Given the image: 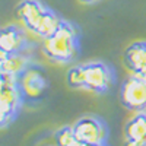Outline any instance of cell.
Instances as JSON below:
<instances>
[{"label":"cell","instance_id":"2e32d148","mask_svg":"<svg viewBox=\"0 0 146 146\" xmlns=\"http://www.w3.org/2000/svg\"><path fill=\"white\" fill-rule=\"evenodd\" d=\"M82 146H107V143H104V145H91V143H82Z\"/></svg>","mask_w":146,"mask_h":146},{"label":"cell","instance_id":"5bb4252c","mask_svg":"<svg viewBox=\"0 0 146 146\" xmlns=\"http://www.w3.org/2000/svg\"><path fill=\"white\" fill-rule=\"evenodd\" d=\"M123 146H146V142L143 140H135V139H126Z\"/></svg>","mask_w":146,"mask_h":146},{"label":"cell","instance_id":"4fadbf2b","mask_svg":"<svg viewBox=\"0 0 146 146\" xmlns=\"http://www.w3.org/2000/svg\"><path fill=\"white\" fill-rule=\"evenodd\" d=\"M85 66H76L73 67L69 75H67V80H69V85L73 88H85Z\"/></svg>","mask_w":146,"mask_h":146},{"label":"cell","instance_id":"30bf717a","mask_svg":"<svg viewBox=\"0 0 146 146\" xmlns=\"http://www.w3.org/2000/svg\"><path fill=\"white\" fill-rule=\"evenodd\" d=\"M124 60L133 75L140 73L146 67V42L131 44L124 53Z\"/></svg>","mask_w":146,"mask_h":146},{"label":"cell","instance_id":"9a60e30c","mask_svg":"<svg viewBox=\"0 0 146 146\" xmlns=\"http://www.w3.org/2000/svg\"><path fill=\"white\" fill-rule=\"evenodd\" d=\"M137 75H139V76H142V78H143V79L146 80V67H145V69H143V70H142L140 73H137Z\"/></svg>","mask_w":146,"mask_h":146},{"label":"cell","instance_id":"8992f818","mask_svg":"<svg viewBox=\"0 0 146 146\" xmlns=\"http://www.w3.org/2000/svg\"><path fill=\"white\" fill-rule=\"evenodd\" d=\"M85 66V88L94 92H105L113 86L114 76L113 72L105 63H88Z\"/></svg>","mask_w":146,"mask_h":146},{"label":"cell","instance_id":"5b68a950","mask_svg":"<svg viewBox=\"0 0 146 146\" xmlns=\"http://www.w3.org/2000/svg\"><path fill=\"white\" fill-rule=\"evenodd\" d=\"M121 102L135 111H143L146 108V80L142 76L133 75L124 82L121 88Z\"/></svg>","mask_w":146,"mask_h":146},{"label":"cell","instance_id":"8fae6325","mask_svg":"<svg viewBox=\"0 0 146 146\" xmlns=\"http://www.w3.org/2000/svg\"><path fill=\"white\" fill-rule=\"evenodd\" d=\"M126 139H135L146 142V113L139 111L126 124Z\"/></svg>","mask_w":146,"mask_h":146},{"label":"cell","instance_id":"9c48e42d","mask_svg":"<svg viewBox=\"0 0 146 146\" xmlns=\"http://www.w3.org/2000/svg\"><path fill=\"white\" fill-rule=\"evenodd\" d=\"M0 56H2V60H0V70H2V73L21 76L28 67V57L23 56L21 51L12 53V54L0 51Z\"/></svg>","mask_w":146,"mask_h":146},{"label":"cell","instance_id":"3957f363","mask_svg":"<svg viewBox=\"0 0 146 146\" xmlns=\"http://www.w3.org/2000/svg\"><path fill=\"white\" fill-rule=\"evenodd\" d=\"M19 76L2 73V91H0V124L6 127L13 121L23 102V94L19 89Z\"/></svg>","mask_w":146,"mask_h":146},{"label":"cell","instance_id":"52a82bcc","mask_svg":"<svg viewBox=\"0 0 146 146\" xmlns=\"http://www.w3.org/2000/svg\"><path fill=\"white\" fill-rule=\"evenodd\" d=\"M19 89L27 100H38L44 95L48 83L44 73L38 67H27L19 76Z\"/></svg>","mask_w":146,"mask_h":146},{"label":"cell","instance_id":"6da1fadb","mask_svg":"<svg viewBox=\"0 0 146 146\" xmlns=\"http://www.w3.org/2000/svg\"><path fill=\"white\" fill-rule=\"evenodd\" d=\"M16 13L18 18L27 25V28L44 38L51 36L63 23L53 10L45 7L38 0L22 2L16 9Z\"/></svg>","mask_w":146,"mask_h":146},{"label":"cell","instance_id":"ba28073f","mask_svg":"<svg viewBox=\"0 0 146 146\" xmlns=\"http://www.w3.org/2000/svg\"><path fill=\"white\" fill-rule=\"evenodd\" d=\"M23 44H25V38H23V34L21 32V29L12 25L2 29V34H0V51L7 54L19 53Z\"/></svg>","mask_w":146,"mask_h":146},{"label":"cell","instance_id":"e0dca14e","mask_svg":"<svg viewBox=\"0 0 146 146\" xmlns=\"http://www.w3.org/2000/svg\"><path fill=\"white\" fill-rule=\"evenodd\" d=\"M82 2H86V3H94V2H100V0H82Z\"/></svg>","mask_w":146,"mask_h":146},{"label":"cell","instance_id":"7a4b0ae2","mask_svg":"<svg viewBox=\"0 0 146 146\" xmlns=\"http://www.w3.org/2000/svg\"><path fill=\"white\" fill-rule=\"evenodd\" d=\"M44 53L54 62H72L79 53L78 32L75 27L63 22L51 36L44 38Z\"/></svg>","mask_w":146,"mask_h":146},{"label":"cell","instance_id":"7c38bea8","mask_svg":"<svg viewBox=\"0 0 146 146\" xmlns=\"http://www.w3.org/2000/svg\"><path fill=\"white\" fill-rule=\"evenodd\" d=\"M56 143L57 146H82L78 140L73 127H63L56 133Z\"/></svg>","mask_w":146,"mask_h":146},{"label":"cell","instance_id":"277c9868","mask_svg":"<svg viewBox=\"0 0 146 146\" xmlns=\"http://www.w3.org/2000/svg\"><path fill=\"white\" fill-rule=\"evenodd\" d=\"M73 131L80 143L104 145L108 139V129L105 123L98 117H82L72 126Z\"/></svg>","mask_w":146,"mask_h":146}]
</instances>
